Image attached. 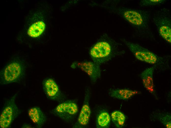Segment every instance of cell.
Masks as SVG:
<instances>
[{
	"label": "cell",
	"instance_id": "ba28073f",
	"mask_svg": "<svg viewBox=\"0 0 171 128\" xmlns=\"http://www.w3.org/2000/svg\"><path fill=\"white\" fill-rule=\"evenodd\" d=\"M43 87L45 94L48 98L60 102L65 101V96L52 79L49 78L44 79L43 82Z\"/></svg>",
	"mask_w": 171,
	"mask_h": 128
},
{
	"label": "cell",
	"instance_id": "2e32d148",
	"mask_svg": "<svg viewBox=\"0 0 171 128\" xmlns=\"http://www.w3.org/2000/svg\"><path fill=\"white\" fill-rule=\"evenodd\" d=\"M111 117L113 124L117 128H122L124 125L126 117L121 112L118 110L114 111L111 113Z\"/></svg>",
	"mask_w": 171,
	"mask_h": 128
},
{
	"label": "cell",
	"instance_id": "7a4b0ae2",
	"mask_svg": "<svg viewBox=\"0 0 171 128\" xmlns=\"http://www.w3.org/2000/svg\"><path fill=\"white\" fill-rule=\"evenodd\" d=\"M117 13L141 32L148 30L150 16L146 11L122 7Z\"/></svg>",
	"mask_w": 171,
	"mask_h": 128
},
{
	"label": "cell",
	"instance_id": "5bb4252c",
	"mask_svg": "<svg viewBox=\"0 0 171 128\" xmlns=\"http://www.w3.org/2000/svg\"><path fill=\"white\" fill-rule=\"evenodd\" d=\"M111 117L108 112L103 110L99 112L96 118V126L97 128H108L110 127Z\"/></svg>",
	"mask_w": 171,
	"mask_h": 128
},
{
	"label": "cell",
	"instance_id": "8992f818",
	"mask_svg": "<svg viewBox=\"0 0 171 128\" xmlns=\"http://www.w3.org/2000/svg\"><path fill=\"white\" fill-rule=\"evenodd\" d=\"M15 95L9 100L4 108L0 116V127L8 128L18 115L19 111L15 102Z\"/></svg>",
	"mask_w": 171,
	"mask_h": 128
},
{
	"label": "cell",
	"instance_id": "9c48e42d",
	"mask_svg": "<svg viewBox=\"0 0 171 128\" xmlns=\"http://www.w3.org/2000/svg\"><path fill=\"white\" fill-rule=\"evenodd\" d=\"M90 97L89 91L88 89H87L85 94L83 106L73 128H83L88 124L91 114L89 103Z\"/></svg>",
	"mask_w": 171,
	"mask_h": 128
},
{
	"label": "cell",
	"instance_id": "277c9868",
	"mask_svg": "<svg viewBox=\"0 0 171 128\" xmlns=\"http://www.w3.org/2000/svg\"><path fill=\"white\" fill-rule=\"evenodd\" d=\"M78 111L77 102L75 100H70L63 101L53 110L55 115L65 121H69L76 116Z\"/></svg>",
	"mask_w": 171,
	"mask_h": 128
},
{
	"label": "cell",
	"instance_id": "52a82bcc",
	"mask_svg": "<svg viewBox=\"0 0 171 128\" xmlns=\"http://www.w3.org/2000/svg\"><path fill=\"white\" fill-rule=\"evenodd\" d=\"M161 13L154 18V22L160 35L168 42H171V19L166 13L160 11Z\"/></svg>",
	"mask_w": 171,
	"mask_h": 128
},
{
	"label": "cell",
	"instance_id": "5b68a950",
	"mask_svg": "<svg viewBox=\"0 0 171 128\" xmlns=\"http://www.w3.org/2000/svg\"><path fill=\"white\" fill-rule=\"evenodd\" d=\"M121 40L138 60L151 64H155L157 62V56L152 52L138 44L128 41L125 39Z\"/></svg>",
	"mask_w": 171,
	"mask_h": 128
},
{
	"label": "cell",
	"instance_id": "4fadbf2b",
	"mask_svg": "<svg viewBox=\"0 0 171 128\" xmlns=\"http://www.w3.org/2000/svg\"><path fill=\"white\" fill-rule=\"evenodd\" d=\"M141 92L136 90L128 89H116L111 90L109 94L111 97L119 99H128L134 95Z\"/></svg>",
	"mask_w": 171,
	"mask_h": 128
},
{
	"label": "cell",
	"instance_id": "3957f363",
	"mask_svg": "<svg viewBox=\"0 0 171 128\" xmlns=\"http://www.w3.org/2000/svg\"><path fill=\"white\" fill-rule=\"evenodd\" d=\"M25 68L20 60H14L7 64L0 73L1 83L7 85L19 81L25 77Z\"/></svg>",
	"mask_w": 171,
	"mask_h": 128
},
{
	"label": "cell",
	"instance_id": "ac0fdd59",
	"mask_svg": "<svg viewBox=\"0 0 171 128\" xmlns=\"http://www.w3.org/2000/svg\"><path fill=\"white\" fill-rule=\"evenodd\" d=\"M161 121L167 128H171V116L167 115L162 117Z\"/></svg>",
	"mask_w": 171,
	"mask_h": 128
},
{
	"label": "cell",
	"instance_id": "e0dca14e",
	"mask_svg": "<svg viewBox=\"0 0 171 128\" xmlns=\"http://www.w3.org/2000/svg\"><path fill=\"white\" fill-rule=\"evenodd\" d=\"M164 0H141L140 5L142 6L154 5L162 4Z\"/></svg>",
	"mask_w": 171,
	"mask_h": 128
},
{
	"label": "cell",
	"instance_id": "30bf717a",
	"mask_svg": "<svg viewBox=\"0 0 171 128\" xmlns=\"http://www.w3.org/2000/svg\"><path fill=\"white\" fill-rule=\"evenodd\" d=\"M79 66L88 75L93 82H95L101 76L100 65L94 62H85L79 64Z\"/></svg>",
	"mask_w": 171,
	"mask_h": 128
},
{
	"label": "cell",
	"instance_id": "6da1fadb",
	"mask_svg": "<svg viewBox=\"0 0 171 128\" xmlns=\"http://www.w3.org/2000/svg\"><path fill=\"white\" fill-rule=\"evenodd\" d=\"M120 44L104 33L91 48L90 55L93 62L100 65L124 52L120 50Z\"/></svg>",
	"mask_w": 171,
	"mask_h": 128
},
{
	"label": "cell",
	"instance_id": "7c38bea8",
	"mask_svg": "<svg viewBox=\"0 0 171 128\" xmlns=\"http://www.w3.org/2000/svg\"><path fill=\"white\" fill-rule=\"evenodd\" d=\"M154 71V67H150L145 69L141 74V78L144 87L151 94L154 92L153 79Z\"/></svg>",
	"mask_w": 171,
	"mask_h": 128
},
{
	"label": "cell",
	"instance_id": "9a60e30c",
	"mask_svg": "<svg viewBox=\"0 0 171 128\" xmlns=\"http://www.w3.org/2000/svg\"><path fill=\"white\" fill-rule=\"evenodd\" d=\"M45 24L42 21L37 22L32 25L29 28L28 33L30 36L36 37L39 36L43 31Z\"/></svg>",
	"mask_w": 171,
	"mask_h": 128
},
{
	"label": "cell",
	"instance_id": "8fae6325",
	"mask_svg": "<svg viewBox=\"0 0 171 128\" xmlns=\"http://www.w3.org/2000/svg\"><path fill=\"white\" fill-rule=\"evenodd\" d=\"M28 112L30 118L38 127H41L46 121V116L39 107H33L30 108Z\"/></svg>",
	"mask_w": 171,
	"mask_h": 128
}]
</instances>
